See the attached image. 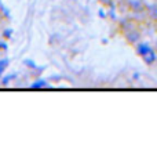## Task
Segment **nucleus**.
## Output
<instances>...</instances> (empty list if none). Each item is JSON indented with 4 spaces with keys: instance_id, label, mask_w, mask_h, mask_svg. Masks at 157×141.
I'll return each mask as SVG.
<instances>
[{
    "instance_id": "7ed1b4c3",
    "label": "nucleus",
    "mask_w": 157,
    "mask_h": 141,
    "mask_svg": "<svg viewBox=\"0 0 157 141\" xmlns=\"http://www.w3.org/2000/svg\"><path fill=\"white\" fill-rule=\"evenodd\" d=\"M127 38L130 42H135L136 39H139V35H136V33H127Z\"/></svg>"
},
{
    "instance_id": "39448f33",
    "label": "nucleus",
    "mask_w": 157,
    "mask_h": 141,
    "mask_svg": "<svg viewBox=\"0 0 157 141\" xmlns=\"http://www.w3.org/2000/svg\"><path fill=\"white\" fill-rule=\"evenodd\" d=\"M112 0H102V3H110Z\"/></svg>"
},
{
    "instance_id": "f257e3e1",
    "label": "nucleus",
    "mask_w": 157,
    "mask_h": 141,
    "mask_svg": "<svg viewBox=\"0 0 157 141\" xmlns=\"http://www.w3.org/2000/svg\"><path fill=\"white\" fill-rule=\"evenodd\" d=\"M136 51H138V54L139 55H146L149 51H152V47L149 46V44H145V43H141V44H138L136 46Z\"/></svg>"
},
{
    "instance_id": "20e7f679",
    "label": "nucleus",
    "mask_w": 157,
    "mask_h": 141,
    "mask_svg": "<svg viewBox=\"0 0 157 141\" xmlns=\"http://www.w3.org/2000/svg\"><path fill=\"white\" fill-rule=\"evenodd\" d=\"M7 60H3V61H0V75H2V72L4 70V68L7 66Z\"/></svg>"
},
{
    "instance_id": "f03ea898",
    "label": "nucleus",
    "mask_w": 157,
    "mask_h": 141,
    "mask_svg": "<svg viewBox=\"0 0 157 141\" xmlns=\"http://www.w3.org/2000/svg\"><path fill=\"white\" fill-rule=\"evenodd\" d=\"M44 86H47L46 82L44 80H37V82H35V83L32 84V89H41V87H44Z\"/></svg>"
}]
</instances>
